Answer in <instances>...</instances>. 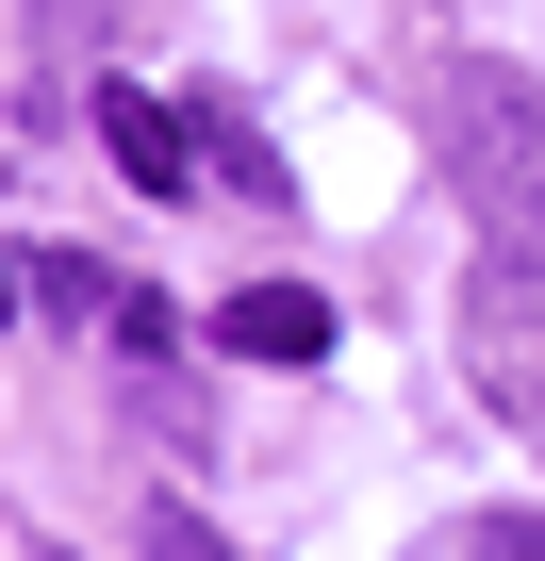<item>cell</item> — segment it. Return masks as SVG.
<instances>
[{
	"label": "cell",
	"mask_w": 545,
	"mask_h": 561,
	"mask_svg": "<svg viewBox=\"0 0 545 561\" xmlns=\"http://www.w3.org/2000/svg\"><path fill=\"white\" fill-rule=\"evenodd\" d=\"M463 364L479 413L545 430V248H463Z\"/></svg>",
	"instance_id": "2"
},
{
	"label": "cell",
	"mask_w": 545,
	"mask_h": 561,
	"mask_svg": "<svg viewBox=\"0 0 545 561\" xmlns=\"http://www.w3.org/2000/svg\"><path fill=\"white\" fill-rule=\"evenodd\" d=\"M83 116H100V149L149 182V198H198L215 165H198V116L182 100H149V83H83Z\"/></svg>",
	"instance_id": "3"
},
{
	"label": "cell",
	"mask_w": 545,
	"mask_h": 561,
	"mask_svg": "<svg viewBox=\"0 0 545 561\" xmlns=\"http://www.w3.org/2000/svg\"><path fill=\"white\" fill-rule=\"evenodd\" d=\"M0 314H18V264H0Z\"/></svg>",
	"instance_id": "9"
},
{
	"label": "cell",
	"mask_w": 545,
	"mask_h": 561,
	"mask_svg": "<svg viewBox=\"0 0 545 561\" xmlns=\"http://www.w3.org/2000/svg\"><path fill=\"white\" fill-rule=\"evenodd\" d=\"M430 133H446L463 231L479 248H545V83L496 67V50H446L430 67Z\"/></svg>",
	"instance_id": "1"
},
{
	"label": "cell",
	"mask_w": 545,
	"mask_h": 561,
	"mask_svg": "<svg viewBox=\"0 0 545 561\" xmlns=\"http://www.w3.org/2000/svg\"><path fill=\"white\" fill-rule=\"evenodd\" d=\"M149 561H231V545H215V512H198V495H166V512H149Z\"/></svg>",
	"instance_id": "8"
},
{
	"label": "cell",
	"mask_w": 545,
	"mask_h": 561,
	"mask_svg": "<svg viewBox=\"0 0 545 561\" xmlns=\"http://www.w3.org/2000/svg\"><path fill=\"white\" fill-rule=\"evenodd\" d=\"M215 347L231 364H315L331 347V298H315V280H231V298H215Z\"/></svg>",
	"instance_id": "4"
},
{
	"label": "cell",
	"mask_w": 545,
	"mask_h": 561,
	"mask_svg": "<svg viewBox=\"0 0 545 561\" xmlns=\"http://www.w3.org/2000/svg\"><path fill=\"white\" fill-rule=\"evenodd\" d=\"M34 298H50L67 331H116V314H133V280H116V264H83V248H50V264H34Z\"/></svg>",
	"instance_id": "6"
},
{
	"label": "cell",
	"mask_w": 545,
	"mask_h": 561,
	"mask_svg": "<svg viewBox=\"0 0 545 561\" xmlns=\"http://www.w3.org/2000/svg\"><path fill=\"white\" fill-rule=\"evenodd\" d=\"M198 165H215V182H231L248 215H282V198H298V165H282V149H264L248 116H215V100H198Z\"/></svg>",
	"instance_id": "5"
},
{
	"label": "cell",
	"mask_w": 545,
	"mask_h": 561,
	"mask_svg": "<svg viewBox=\"0 0 545 561\" xmlns=\"http://www.w3.org/2000/svg\"><path fill=\"white\" fill-rule=\"evenodd\" d=\"M430 561H545V512H479V528H446Z\"/></svg>",
	"instance_id": "7"
}]
</instances>
